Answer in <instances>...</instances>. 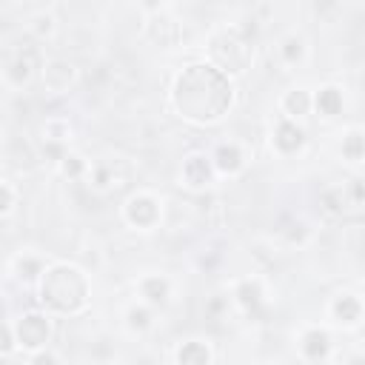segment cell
Returning <instances> with one entry per match:
<instances>
[{
  "label": "cell",
  "mask_w": 365,
  "mask_h": 365,
  "mask_svg": "<svg viewBox=\"0 0 365 365\" xmlns=\"http://www.w3.org/2000/svg\"><path fill=\"white\" fill-rule=\"evenodd\" d=\"M334 311H336V317H339V319L351 322V319H356L359 305H356V299H354V297H339V299H336V305H334Z\"/></svg>",
  "instance_id": "13"
},
{
  "label": "cell",
  "mask_w": 365,
  "mask_h": 365,
  "mask_svg": "<svg viewBox=\"0 0 365 365\" xmlns=\"http://www.w3.org/2000/svg\"><path fill=\"white\" fill-rule=\"evenodd\" d=\"M154 217H157L154 200H148V197H134V200L128 202V220H131V222L148 225V222H154Z\"/></svg>",
  "instance_id": "5"
},
{
  "label": "cell",
  "mask_w": 365,
  "mask_h": 365,
  "mask_svg": "<svg viewBox=\"0 0 365 365\" xmlns=\"http://www.w3.org/2000/svg\"><path fill=\"white\" fill-rule=\"evenodd\" d=\"M34 365H54V359L46 354V356H37V359H34Z\"/></svg>",
  "instance_id": "19"
},
{
  "label": "cell",
  "mask_w": 365,
  "mask_h": 365,
  "mask_svg": "<svg viewBox=\"0 0 365 365\" xmlns=\"http://www.w3.org/2000/svg\"><path fill=\"white\" fill-rule=\"evenodd\" d=\"M299 143H302V131L294 123H282L277 128V145L282 151H294V148H299Z\"/></svg>",
  "instance_id": "6"
},
{
  "label": "cell",
  "mask_w": 365,
  "mask_h": 365,
  "mask_svg": "<svg viewBox=\"0 0 365 365\" xmlns=\"http://www.w3.org/2000/svg\"><path fill=\"white\" fill-rule=\"evenodd\" d=\"M77 171H80V163H77L74 157H68V160H66V174H77Z\"/></svg>",
  "instance_id": "18"
},
{
  "label": "cell",
  "mask_w": 365,
  "mask_h": 365,
  "mask_svg": "<svg viewBox=\"0 0 365 365\" xmlns=\"http://www.w3.org/2000/svg\"><path fill=\"white\" fill-rule=\"evenodd\" d=\"M211 54H214V60H217L222 68H228V71H242V68L248 66V60H251V43H248L242 34L228 31V34H222V37L214 40Z\"/></svg>",
  "instance_id": "3"
},
{
  "label": "cell",
  "mask_w": 365,
  "mask_h": 365,
  "mask_svg": "<svg viewBox=\"0 0 365 365\" xmlns=\"http://www.w3.org/2000/svg\"><path fill=\"white\" fill-rule=\"evenodd\" d=\"M40 294H43V302L57 311H77L86 302V279L80 271L60 265L46 274Z\"/></svg>",
  "instance_id": "2"
},
{
  "label": "cell",
  "mask_w": 365,
  "mask_h": 365,
  "mask_svg": "<svg viewBox=\"0 0 365 365\" xmlns=\"http://www.w3.org/2000/svg\"><path fill=\"white\" fill-rule=\"evenodd\" d=\"M208 163L202 160V157H191L188 163H185V180L191 182V185H202V182H208Z\"/></svg>",
  "instance_id": "9"
},
{
  "label": "cell",
  "mask_w": 365,
  "mask_h": 365,
  "mask_svg": "<svg viewBox=\"0 0 365 365\" xmlns=\"http://www.w3.org/2000/svg\"><path fill=\"white\" fill-rule=\"evenodd\" d=\"M180 365H208V351L200 342H188L180 348Z\"/></svg>",
  "instance_id": "8"
},
{
  "label": "cell",
  "mask_w": 365,
  "mask_h": 365,
  "mask_svg": "<svg viewBox=\"0 0 365 365\" xmlns=\"http://www.w3.org/2000/svg\"><path fill=\"white\" fill-rule=\"evenodd\" d=\"M317 106H319L322 114H336L342 108V97H339L336 88H322L319 97H317Z\"/></svg>",
  "instance_id": "11"
},
{
  "label": "cell",
  "mask_w": 365,
  "mask_h": 365,
  "mask_svg": "<svg viewBox=\"0 0 365 365\" xmlns=\"http://www.w3.org/2000/svg\"><path fill=\"white\" fill-rule=\"evenodd\" d=\"M362 148H365V145H362V137H359V134H351L348 143H345V154H348V157H359Z\"/></svg>",
  "instance_id": "16"
},
{
  "label": "cell",
  "mask_w": 365,
  "mask_h": 365,
  "mask_svg": "<svg viewBox=\"0 0 365 365\" xmlns=\"http://www.w3.org/2000/svg\"><path fill=\"white\" fill-rule=\"evenodd\" d=\"M285 108H288L291 114H305V108H308L305 91H291V94L285 97Z\"/></svg>",
  "instance_id": "14"
},
{
  "label": "cell",
  "mask_w": 365,
  "mask_h": 365,
  "mask_svg": "<svg viewBox=\"0 0 365 365\" xmlns=\"http://www.w3.org/2000/svg\"><path fill=\"white\" fill-rule=\"evenodd\" d=\"M131 325H145V311H131Z\"/></svg>",
  "instance_id": "17"
},
{
  "label": "cell",
  "mask_w": 365,
  "mask_h": 365,
  "mask_svg": "<svg viewBox=\"0 0 365 365\" xmlns=\"http://www.w3.org/2000/svg\"><path fill=\"white\" fill-rule=\"evenodd\" d=\"M143 291H145V294H148V297H151L154 302H163V299H165V291H168V288H165V282H163V279H145Z\"/></svg>",
  "instance_id": "15"
},
{
  "label": "cell",
  "mask_w": 365,
  "mask_h": 365,
  "mask_svg": "<svg viewBox=\"0 0 365 365\" xmlns=\"http://www.w3.org/2000/svg\"><path fill=\"white\" fill-rule=\"evenodd\" d=\"M217 165H220L222 171H237V168H240V151H237L234 145H222V148L217 151Z\"/></svg>",
  "instance_id": "12"
},
{
  "label": "cell",
  "mask_w": 365,
  "mask_h": 365,
  "mask_svg": "<svg viewBox=\"0 0 365 365\" xmlns=\"http://www.w3.org/2000/svg\"><path fill=\"white\" fill-rule=\"evenodd\" d=\"M31 68H34V51L29 48L26 54H20V57L9 66V77H11L14 83H26L29 74H31Z\"/></svg>",
  "instance_id": "7"
},
{
  "label": "cell",
  "mask_w": 365,
  "mask_h": 365,
  "mask_svg": "<svg viewBox=\"0 0 365 365\" xmlns=\"http://www.w3.org/2000/svg\"><path fill=\"white\" fill-rule=\"evenodd\" d=\"M325 351H328V336H325L322 331H311V334L305 336V354H308V359L319 362V359L325 356Z\"/></svg>",
  "instance_id": "10"
},
{
  "label": "cell",
  "mask_w": 365,
  "mask_h": 365,
  "mask_svg": "<svg viewBox=\"0 0 365 365\" xmlns=\"http://www.w3.org/2000/svg\"><path fill=\"white\" fill-rule=\"evenodd\" d=\"M17 334H20V342H23V345L37 348V345H43L46 336H48V322H46L40 314H29V317L20 319Z\"/></svg>",
  "instance_id": "4"
},
{
  "label": "cell",
  "mask_w": 365,
  "mask_h": 365,
  "mask_svg": "<svg viewBox=\"0 0 365 365\" xmlns=\"http://www.w3.org/2000/svg\"><path fill=\"white\" fill-rule=\"evenodd\" d=\"M174 103L191 120H217L231 103V86L220 68L191 66L177 80Z\"/></svg>",
  "instance_id": "1"
}]
</instances>
